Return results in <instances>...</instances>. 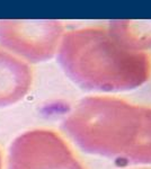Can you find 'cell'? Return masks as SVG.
I'll list each match as a JSON object with an SVG mask.
<instances>
[{
	"mask_svg": "<svg viewBox=\"0 0 151 169\" xmlns=\"http://www.w3.org/2000/svg\"><path fill=\"white\" fill-rule=\"evenodd\" d=\"M84 82L104 91L128 90L151 75V32L117 20L86 31Z\"/></svg>",
	"mask_w": 151,
	"mask_h": 169,
	"instance_id": "obj_1",
	"label": "cell"
},
{
	"mask_svg": "<svg viewBox=\"0 0 151 169\" xmlns=\"http://www.w3.org/2000/svg\"><path fill=\"white\" fill-rule=\"evenodd\" d=\"M87 150L131 164L151 162V107L112 97L86 102Z\"/></svg>",
	"mask_w": 151,
	"mask_h": 169,
	"instance_id": "obj_2",
	"label": "cell"
}]
</instances>
